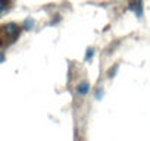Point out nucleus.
Here are the masks:
<instances>
[{"instance_id": "obj_1", "label": "nucleus", "mask_w": 150, "mask_h": 141, "mask_svg": "<svg viewBox=\"0 0 150 141\" xmlns=\"http://www.w3.org/2000/svg\"><path fill=\"white\" fill-rule=\"evenodd\" d=\"M128 5H129V9L137 16H141V13H143V0H128Z\"/></svg>"}, {"instance_id": "obj_2", "label": "nucleus", "mask_w": 150, "mask_h": 141, "mask_svg": "<svg viewBox=\"0 0 150 141\" xmlns=\"http://www.w3.org/2000/svg\"><path fill=\"white\" fill-rule=\"evenodd\" d=\"M90 91V82L88 81H81L78 85H77V94L80 97H86Z\"/></svg>"}, {"instance_id": "obj_3", "label": "nucleus", "mask_w": 150, "mask_h": 141, "mask_svg": "<svg viewBox=\"0 0 150 141\" xmlns=\"http://www.w3.org/2000/svg\"><path fill=\"white\" fill-rule=\"evenodd\" d=\"M11 6V0H0V13Z\"/></svg>"}, {"instance_id": "obj_4", "label": "nucleus", "mask_w": 150, "mask_h": 141, "mask_svg": "<svg viewBox=\"0 0 150 141\" xmlns=\"http://www.w3.org/2000/svg\"><path fill=\"white\" fill-rule=\"evenodd\" d=\"M116 69H118V65H113V66L109 69V77H110V78L115 75V70H116Z\"/></svg>"}, {"instance_id": "obj_5", "label": "nucleus", "mask_w": 150, "mask_h": 141, "mask_svg": "<svg viewBox=\"0 0 150 141\" xmlns=\"http://www.w3.org/2000/svg\"><path fill=\"white\" fill-rule=\"evenodd\" d=\"M93 53H94V50H93V49H88V51H87V54H86V60H90V57H91Z\"/></svg>"}, {"instance_id": "obj_6", "label": "nucleus", "mask_w": 150, "mask_h": 141, "mask_svg": "<svg viewBox=\"0 0 150 141\" xmlns=\"http://www.w3.org/2000/svg\"><path fill=\"white\" fill-rule=\"evenodd\" d=\"M3 60H5V56H3L2 53H0V62H3Z\"/></svg>"}]
</instances>
